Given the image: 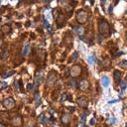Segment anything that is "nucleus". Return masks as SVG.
<instances>
[{
	"mask_svg": "<svg viewBox=\"0 0 127 127\" xmlns=\"http://www.w3.org/2000/svg\"><path fill=\"white\" fill-rule=\"evenodd\" d=\"M13 73H14V71H13V70H11L10 72L8 71V72H6V73H4V74H2V77H3V78H6V77H8V76H10V75H12Z\"/></svg>",
	"mask_w": 127,
	"mask_h": 127,
	"instance_id": "obj_22",
	"label": "nucleus"
},
{
	"mask_svg": "<svg viewBox=\"0 0 127 127\" xmlns=\"http://www.w3.org/2000/svg\"><path fill=\"white\" fill-rule=\"evenodd\" d=\"M70 119H71V117H70V114H68V113H63V114L61 115V122H62L64 126H67V125L69 124Z\"/></svg>",
	"mask_w": 127,
	"mask_h": 127,
	"instance_id": "obj_6",
	"label": "nucleus"
},
{
	"mask_svg": "<svg viewBox=\"0 0 127 127\" xmlns=\"http://www.w3.org/2000/svg\"><path fill=\"white\" fill-rule=\"evenodd\" d=\"M98 31L103 37H107L110 34V26L108 22L104 19H101L98 23Z\"/></svg>",
	"mask_w": 127,
	"mask_h": 127,
	"instance_id": "obj_1",
	"label": "nucleus"
},
{
	"mask_svg": "<svg viewBox=\"0 0 127 127\" xmlns=\"http://www.w3.org/2000/svg\"><path fill=\"white\" fill-rule=\"evenodd\" d=\"M78 88H79L80 90H82V91L87 90V89L89 88V82H88V80H86V79L80 80V81L78 82Z\"/></svg>",
	"mask_w": 127,
	"mask_h": 127,
	"instance_id": "obj_8",
	"label": "nucleus"
},
{
	"mask_svg": "<svg viewBox=\"0 0 127 127\" xmlns=\"http://www.w3.org/2000/svg\"><path fill=\"white\" fill-rule=\"evenodd\" d=\"M22 117L20 115H17V116H14L11 120V123L14 127H20L22 125Z\"/></svg>",
	"mask_w": 127,
	"mask_h": 127,
	"instance_id": "obj_7",
	"label": "nucleus"
},
{
	"mask_svg": "<svg viewBox=\"0 0 127 127\" xmlns=\"http://www.w3.org/2000/svg\"><path fill=\"white\" fill-rule=\"evenodd\" d=\"M42 81H43V75L40 74V73H37V75L35 77V84L36 85H39Z\"/></svg>",
	"mask_w": 127,
	"mask_h": 127,
	"instance_id": "obj_15",
	"label": "nucleus"
},
{
	"mask_svg": "<svg viewBox=\"0 0 127 127\" xmlns=\"http://www.w3.org/2000/svg\"><path fill=\"white\" fill-rule=\"evenodd\" d=\"M32 86H33V85H32V84H31V83H29V84H28V85H27V89H28V90H30V89H31V88H32Z\"/></svg>",
	"mask_w": 127,
	"mask_h": 127,
	"instance_id": "obj_29",
	"label": "nucleus"
},
{
	"mask_svg": "<svg viewBox=\"0 0 127 127\" xmlns=\"http://www.w3.org/2000/svg\"><path fill=\"white\" fill-rule=\"evenodd\" d=\"M1 30H2L3 34H9L11 32V27L9 25H3L1 27Z\"/></svg>",
	"mask_w": 127,
	"mask_h": 127,
	"instance_id": "obj_14",
	"label": "nucleus"
},
{
	"mask_svg": "<svg viewBox=\"0 0 127 127\" xmlns=\"http://www.w3.org/2000/svg\"><path fill=\"white\" fill-rule=\"evenodd\" d=\"M58 79V74L55 71H51L48 74V79H47V85L48 86H52Z\"/></svg>",
	"mask_w": 127,
	"mask_h": 127,
	"instance_id": "obj_5",
	"label": "nucleus"
},
{
	"mask_svg": "<svg viewBox=\"0 0 127 127\" xmlns=\"http://www.w3.org/2000/svg\"><path fill=\"white\" fill-rule=\"evenodd\" d=\"M75 18H76V21L79 24H84V23H86V21L88 19V13L85 10H79L76 13Z\"/></svg>",
	"mask_w": 127,
	"mask_h": 127,
	"instance_id": "obj_2",
	"label": "nucleus"
},
{
	"mask_svg": "<svg viewBox=\"0 0 127 127\" xmlns=\"http://www.w3.org/2000/svg\"><path fill=\"white\" fill-rule=\"evenodd\" d=\"M119 66L122 67V68H127V61H122L119 63Z\"/></svg>",
	"mask_w": 127,
	"mask_h": 127,
	"instance_id": "obj_19",
	"label": "nucleus"
},
{
	"mask_svg": "<svg viewBox=\"0 0 127 127\" xmlns=\"http://www.w3.org/2000/svg\"><path fill=\"white\" fill-rule=\"evenodd\" d=\"M64 45L66 46H70L72 44V37L70 35H66L64 38Z\"/></svg>",
	"mask_w": 127,
	"mask_h": 127,
	"instance_id": "obj_12",
	"label": "nucleus"
},
{
	"mask_svg": "<svg viewBox=\"0 0 127 127\" xmlns=\"http://www.w3.org/2000/svg\"><path fill=\"white\" fill-rule=\"evenodd\" d=\"M109 77L108 76H106V75H103L102 77H101V83H102V85L104 86V87H107L108 85H109Z\"/></svg>",
	"mask_w": 127,
	"mask_h": 127,
	"instance_id": "obj_13",
	"label": "nucleus"
},
{
	"mask_svg": "<svg viewBox=\"0 0 127 127\" xmlns=\"http://www.w3.org/2000/svg\"><path fill=\"white\" fill-rule=\"evenodd\" d=\"M116 101H117V99H114V100H111V101H109L108 103H109V104H111V103H114V102H116Z\"/></svg>",
	"mask_w": 127,
	"mask_h": 127,
	"instance_id": "obj_30",
	"label": "nucleus"
},
{
	"mask_svg": "<svg viewBox=\"0 0 127 127\" xmlns=\"http://www.w3.org/2000/svg\"><path fill=\"white\" fill-rule=\"evenodd\" d=\"M80 73H81V66L78 64H73L69 68V74L72 77H77L80 75Z\"/></svg>",
	"mask_w": 127,
	"mask_h": 127,
	"instance_id": "obj_3",
	"label": "nucleus"
},
{
	"mask_svg": "<svg viewBox=\"0 0 127 127\" xmlns=\"http://www.w3.org/2000/svg\"><path fill=\"white\" fill-rule=\"evenodd\" d=\"M65 99H66V93H64V94L62 95V99H61V101H62V102H64Z\"/></svg>",
	"mask_w": 127,
	"mask_h": 127,
	"instance_id": "obj_27",
	"label": "nucleus"
},
{
	"mask_svg": "<svg viewBox=\"0 0 127 127\" xmlns=\"http://www.w3.org/2000/svg\"><path fill=\"white\" fill-rule=\"evenodd\" d=\"M0 127H5V126H4L3 124H1V125H0Z\"/></svg>",
	"mask_w": 127,
	"mask_h": 127,
	"instance_id": "obj_33",
	"label": "nucleus"
},
{
	"mask_svg": "<svg viewBox=\"0 0 127 127\" xmlns=\"http://www.w3.org/2000/svg\"><path fill=\"white\" fill-rule=\"evenodd\" d=\"M126 40H127V34H126Z\"/></svg>",
	"mask_w": 127,
	"mask_h": 127,
	"instance_id": "obj_34",
	"label": "nucleus"
},
{
	"mask_svg": "<svg viewBox=\"0 0 127 127\" xmlns=\"http://www.w3.org/2000/svg\"><path fill=\"white\" fill-rule=\"evenodd\" d=\"M113 76H114V79H115L116 81H118V80L120 79V76H121L120 71H119V70H114V72H113Z\"/></svg>",
	"mask_w": 127,
	"mask_h": 127,
	"instance_id": "obj_16",
	"label": "nucleus"
},
{
	"mask_svg": "<svg viewBox=\"0 0 127 127\" xmlns=\"http://www.w3.org/2000/svg\"><path fill=\"white\" fill-rule=\"evenodd\" d=\"M84 31H85V30H84V27H83L82 25H79V26L73 28V32H74L76 35H78L79 37L84 34Z\"/></svg>",
	"mask_w": 127,
	"mask_h": 127,
	"instance_id": "obj_11",
	"label": "nucleus"
},
{
	"mask_svg": "<svg viewBox=\"0 0 127 127\" xmlns=\"http://www.w3.org/2000/svg\"><path fill=\"white\" fill-rule=\"evenodd\" d=\"M82 127H87V126H82Z\"/></svg>",
	"mask_w": 127,
	"mask_h": 127,
	"instance_id": "obj_35",
	"label": "nucleus"
},
{
	"mask_svg": "<svg viewBox=\"0 0 127 127\" xmlns=\"http://www.w3.org/2000/svg\"><path fill=\"white\" fill-rule=\"evenodd\" d=\"M68 86H72V87H75L76 86V83H75V80L74 79H69V81H68Z\"/></svg>",
	"mask_w": 127,
	"mask_h": 127,
	"instance_id": "obj_20",
	"label": "nucleus"
},
{
	"mask_svg": "<svg viewBox=\"0 0 127 127\" xmlns=\"http://www.w3.org/2000/svg\"><path fill=\"white\" fill-rule=\"evenodd\" d=\"M56 23H57V27H58V28L63 27V26L65 24V17H64V15L60 14L59 17L56 19Z\"/></svg>",
	"mask_w": 127,
	"mask_h": 127,
	"instance_id": "obj_9",
	"label": "nucleus"
},
{
	"mask_svg": "<svg viewBox=\"0 0 127 127\" xmlns=\"http://www.w3.org/2000/svg\"><path fill=\"white\" fill-rule=\"evenodd\" d=\"M27 127H36V125H34V124H29Z\"/></svg>",
	"mask_w": 127,
	"mask_h": 127,
	"instance_id": "obj_31",
	"label": "nucleus"
},
{
	"mask_svg": "<svg viewBox=\"0 0 127 127\" xmlns=\"http://www.w3.org/2000/svg\"><path fill=\"white\" fill-rule=\"evenodd\" d=\"M59 15H60V14H59L58 10H57V9H54V10H53V16H54L55 18H56V17L58 18V17H59Z\"/></svg>",
	"mask_w": 127,
	"mask_h": 127,
	"instance_id": "obj_26",
	"label": "nucleus"
},
{
	"mask_svg": "<svg viewBox=\"0 0 127 127\" xmlns=\"http://www.w3.org/2000/svg\"><path fill=\"white\" fill-rule=\"evenodd\" d=\"M90 124H91V125L94 124V119H91V120H90Z\"/></svg>",
	"mask_w": 127,
	"mask_h": 127,
	"instance_id": "obj_32",
	"label": "nucleus"
},
{
	"mask_svg": "<svg viewBox=\"0 0 127 127\" xmlns=\"http://www.w3.org/2000/svg\"><path fill=\"white\" fill-rule=\"evenodd\" d=\"M77 56H78V53L77 52H74L73 53V56H72V60H75L77 58Z\"/></svg>",
	"mask_w": 127,
	"mask_h": 127,
	"instance_id": "obj_28",
	"label": "nucleus"
},
{
	"mask_svg": "<svg viewBox=\"0 0 127 127\" xmlns=\"http://www.w3.org/2000/svg\"><path fill=\"white\" fill-rule=\"evenodd\" d=\"M85 114H82L81 115V117H80V126H82L83 124H84V122H85Z\"/></svg>",
	"mask_w": 127,
	"mask_h": 127,
	"instance_id": "obj_23",
	"label": "nucleus"
},
{
	"mask_svg": "<svg viewBox=\"0 0 127 127\" xmlns=\"http://www.w3.org/2000/svg\"><path fill=\"white\" fill-rule=\"evenodd\" d=\"M7 87V83L5 82V81H1V83H0V88L1 89H4V88H6Z\"/></svg>",
	"mask_w": 127,
	"mask_h": 127,
	"instance_id": "obj_25",
	"label": "nucleus"
},
{
	"mask_svg": "<svg viewBox=\"0 0 127 127\" xmlns=\"http://www.w3.org/2000/svg\"><path fill=\"white\" fill-rule=\"evenodd\" d=\"M3 106L7 109V110H11L15 107V100L12 98V97H8V98H5L3 100Z\"/></svg>",
	"mask_w": 127,
	"mask_h": 127,
	"instance_id": "obj_4",
	"label": "nucleus"
},
{
	"mask_svg": "<svg viewBox=\"0 0 127 127\" xmlns=\"http://www.w3.org/2000/svg\"><path fill=\"white\" fill-rule=\"evenodd\" d=\"M87 60H88V64L92 65V64H94V62H95V57H94V55H93V54H92V55H90V56L88 57V59H87Z\"/></svg>",
	"mask_w": 127,
	"mask_h": 127,
	"instance_id": "obj_18",
	"label": "nucleus"
},
{
	"mask_svg": "<svg viewBox=\"0 0 127 127\" xmlns=\"http://www.w3.org/2000/svg\"><path fill=\"white\" fill-rule=\"evenodd\" d=\"M120 87L122 90H124L126 88V80H121L120 81Z\"/></svg>",
	"mask_w": 127,
	"mask_h": 127,
	"instance_id": "obj_21",
	"label": "nucleus"
},
{
	"mask_svg": "<svg viewBox=\"0 0 127 127\" xmlns=\"http://www.w3.org/2000/svg\"><path fill=\"white\" fill-rule=\"evenodd\" d=\"M77 104H78L80 107H82V108H86L87 105H88V100H87L85 97H83V96L78 97V98H77Z\"/></svg>",
	"mask_w": 127,
	"mask_h": 127,
	"instance_id": "obj_10",
	"label": "nucleus"
},
{
	"mask_svg": "<svg viewBox=\"0 0 127 127\" xmlns=\"http://www.w3.org/2000/svg\"><path fill=\"white\" fill-rule=\"evenodd\" d=\"M29 50H30V46H29V45L24 46V47H23V50H22V55H23V56H26V55L28 54Z\"/></svg>",
	"mask_w": 127,
	"mask_h": 127,
	"instance_id": "obj_17",
	"label": "nucleus"
},
{
	"mask_svg": "<svg viewBox=\"0 0 127 127\" xmlns=\"http://www.w3.org/2000/svg\"><path fill=\"white\" fill-rule=\"evenodd\" d=\"M39 121L42 123V124H45L46 123V120H45V117H44V114H42V115H40V117H39Z\"/></svg>",
	"mask_w": 127,
	"mask_h": 127,
	"instance_id": "obj_24",
	"label": "nucleus"
}]
</instances>
